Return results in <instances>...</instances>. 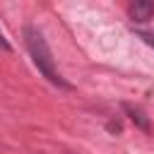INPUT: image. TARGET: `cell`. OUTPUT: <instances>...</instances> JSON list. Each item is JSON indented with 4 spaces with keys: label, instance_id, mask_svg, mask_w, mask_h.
<instances>
[{
    "label": "cell",
    "instance_id": "6da1fadb",
    "mask_svg": "<svg viewBox=\"0 0 154 154\" xmlns=\"http://www.w3.org/2000/svg\"><path fill=\"white\" fill-rule=\"evenodd\" d=\"M24 41H26V48H29V53H31L34 65L38 67V72H41L51 84H55V87H60V89H70V82H65V79L58 75V70H55L53 53H51V48H48V43H46V38H43V34H41L34 24H26V26H24Z\"/></svg>",
    "mask_w": 154,
    "mask_h": 154
},
{
    "label": "cell",
    "instance_id": "7a4b0ae2",
    "mask_svg": "<svg viewBox=\"0 0 154 154\" xmlns=\"http://www.w3.org/2000/svg\"><path fill=\"white\" fill-rule=\"evenodd\" d=\"M128 14L132 22H149L154 17V0H135L128 5Z\"/></svg>",
    "mask_w": 154,
    "mask_h": 154
},
{
    "label": "cell",
    "instance_id": "3957f363",
    "mask_svg": "<svg viewBox=\"0 0 154 154\" xmlns=\"http://www.w3.org/2000/svg\"><path fill=\"white\" fill-rule=\"evenodd\" d=\"M123 111H125V113H128V118L135 123V128H140V130H142V132H147V135L152 132V120H149V116H147L140 106H132V103H128V101H125V103H123Z\"/></svg>",
    "mask_w": 154,
    "mask_h": 154
},
{
    "label": "cell",
    "instance_id": "277c9868",
    "mask_svg": "<svg viewBox=\"0 0 154 154\" xmlns=\"http://www.w3.org/2000/svg\"><path fill=\"white\" fill-rule=\"evenodd\" d=\"M135 36L137 38H142L147 46H152L154 48V31H144V29H135Z\"/></svg>",
    "mask_w": 154,
    "mask_h": 154
},
{
    "label": "cell",
    "instance_id": "5b68a950",
    "mask_svg": "<svg viewBox=\"0 0 154 154\" xmlns=\"http://www.w3.org/2000/svg\"><path fill=\"white\" fill-rule=\"evenodd\" d=\"M106 128H108V132H123V125H120L118 120H108Z\"/></svg>",
    "mask_w": 154,
    "mask_h": 154
},
{
    "label": "cell",
    "instance_id": "8992f818",
    "mask_svg": "<svg viewBox=\"0 0 154 154\" xmlns=\"http://www.w3.org/2000/svg\"><path fill=\"white\" fill-rule=\"evenodd\" d=\"M0 48H2V51H7V53L12 51V46L7 43V38H5V34H2V31H0Z\"/></svg>",
    "mask_w": 154,
    "mask_h": 154
}]
</instances>
